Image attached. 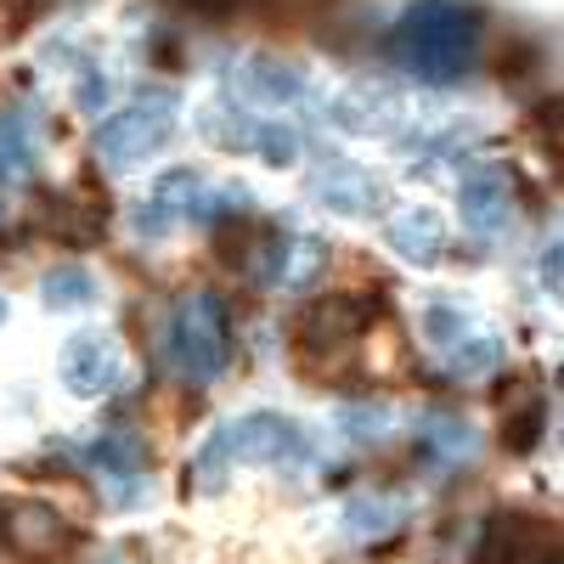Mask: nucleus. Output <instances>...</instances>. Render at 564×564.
<instances>
[{"label": "nucleus", "instance_id": "f257e3e1", "mask_svg": "<svg viewBox=\"0 0 564 564\" xmlns=\"http://www.w3.org/2000/svg\"><path fill=\"white\" fill-rule=\"evenodd\" d=\"M480 52V12L468 0H412L390 29V57L417 79H457Z\"/></svg>", "mask_w": 564, "mask_h": 564}, {"label": "nucleus", "instance_id": "f03ea898", "mask_svg": "<svg viewBox=\"0 0 564 564\" xmlns=\"http://www.w3.org/2000/svg\"><path fill=\"white\" fill-rule=\"evenodd\" d=\"M231 356V327H226V305L215 294H193L170 311L164 327V367L186 384H209L226 372Z\"/></svg>", "mask_w": 564, "mask_h": 564}, {"label": "nucleus", "instance_id": "7ed1b4c3", "mask_svg": "<svg viewBox=\"0 0 564 564\" xmlns=\"http://www.w3.org/2000/svg\"><path fill=\"white\" fill-rule=\"evenodd\" d=\"M170 130H175V97L170 90H148V97H135L130 108H119L97 124V159L124 175L135 164H148L170 141Z\"/></svg>", "mask_w": 564, "mask_h": 564}, {"label": "nucleus", "instance_id": "20e7f679", "mask_svg": "<svg viewBox=\"0 0 564 564\" xmlns=\"http://www.w3.org/2000/svg\"><path fill=\"white\" fill-rule=\"evenodd\" d=\"M220 435H226L231 463H305L311 457L305 430L282 412H249L238 423H226Z\"/></svg>", "mask_w": 564, "mask_h": 564}, {"label": "nucleus", "instance_id": "39448f33", "mask_svg": "<svg viewBox=\"0 0 564 564\" xmlns=\"http://www.w3.org/2000/svg\"><path fill=\"white\" fill-rule=\"evenodd\" d=\"M367 322H372V305L345 300V294L305 305V316H300V327H294V345H300L305 367L316 372V361H322V356H339L345 345H356V334H361Z\"/></svg>", "mask_w": 564, "mask_h": 564}, {"label": "nucleus", "instance_id": "423d86ee", "mask_svg": "<svg viewBox=\"0 0 564 564\" xmlns=\"http://www.w3.org/2000/svg\"><path fill=\"white\" fill-rule=\"evenodd\" d=\"M457 209L468 220V231L480 238H502L513 226V209H520V186H513V170L508 164H480L468 170L463 186H457Z\"/></svg>", "mask_w": 564, "mask_h": 564}, {"label": "nucleus", "instance_id": "0eeeda50", "mask_svg": "<svg viewBox=\"0 0 564 564\" xmlns=\"http://www.w3.org/2000/svg\"><path fill=\"white\" fill-rule=\"evenodd\" d=\"M57 372H63V384H68L74 395L97 401V395H108V390L119 384L124 356H119V345H113L108 334H97V327H85V334H74V339L63 345Z\"/></svg>", "mask_w": 564, "mask_h": 564}, {"label": "nucleus", "instance_id": "6e6552de", "mask_svg": "<svg viewBox=\"0 0 564 564\" xmlns=\"http://www.w3.org/2000/svg\"><path fill=\"white\" fill-rule=\"evenodd\" d=\"M475 564H558L553 531L525 520V513H497L480 536V558Z\"/></svg>", "mask_w": 564, "mask_h": 564}, {"label": "nucleus", "instance_id": "1a4fd4ad", "mask_svg": "<svg viewBox=\"0 0 564 564\" xmlns=\"http://www.w3.org/2000/svg\"><path fill=\"white\" fill-rule=\"evenodd\" d=\"M231 85H238L249 102H260V108H289V102L305 97V74H300L294 63L271 57V52L243 57V63H238V79H231Z\"/></svg>", "mask_w": 564, "mask_h": 564}, {"label": "nucleus", "instance_id": "9d476101", "mask_svg": "<svg viewBox=\"0 0 564 564\" xmlns=\"http://www.w3.org/2000/svg\"><path fill=\"white\" fill-rule=\"evenodd\" d=\"M311 193H316V204L339 209V215L379 209V186H372V175H367L361 164H322V170L311 175Z\"/></svg>", "mask_w": 564, "mask_h": 564}, {"label": "nucleus", "instance_id": "9b49d317", "mask_svg": "<svg viewBox=\"0 0 564 564\" xmlns=\"http://www.w3.org/2000/svg\"><path fill=\"white\" fill-rule=\"evenodd\" d=\"M390 249L412 265H435L446 249V220L435 209H401L390 220Z\"/></svg>", "mask_w": 564, "mask_h": 564}, {"label": "nucleus", "instance_id": "f8f14e48", "mask_svg": "<svg viewBox=\"0 0 564 564\" xmlns=\"http://www.w3.org/2000/svg\"><path fill=\"white\" fill-rule=\"evenodd\" d=\"M164 220H181V215H204V209H215V193H209V181L198 175V170H164L159 181H153V198H148Z\"/></svg>", "mask_w": 564, "mask_h": 564}, {"label": "nucleus", "instance_id": "ddd939ff", "mask_svg": "<svg viewBox=\"0 0 564 564\" xmlns=\"http://www.w3.org/2000/svg\"><path fill=\"white\" fill-rule=\"evenodd\" d=\"M12 536H18V547H29V553H57V547H68L63 513H52L45 502H23V508H12Z\"/></svg>", "mask_w": 564, "mask_h": 564}, {"label": "nucleus", "instance_id": "4468645a", "mask_svg": "<svg viewBox=\"0 0 564 564\" xmlns=\"http://www.w3.org/2000/svg\"><path fill=\"white\" fill-rule=\"evenodd\" d=\"M90 300H97V276H90V265H79V260H63L40 282V305L45 311H74V305H90Z\"/></svg>", "mask_w": 564, "mask_h": 564}, {"label": "nucleus", "instance_id": "2eb2a0df", "mask_svg": "<svg viewBox=\"0 0 564 564\" xmlns=\"http://www.w3.org/2000/svg\"><path fill=\"white\" fill-rule=\"evenodd\" d=\"M441 361H446V372H457V379H480V372H491L502 361V339L497 334H475V327H468L463 339H452L441 350Z\"/></svg>", "mask_w": 564, "mask_h": 564}, {"label": "nucleus", "instance_id": "dca6fc26", "mask_svg": "<svg viewBox=\"0 0 564 564\" xmlns=\"http://www.w3.org/2000/svg\"><path fill=\"white\" fill-rule=\"evenodd\" d=\"M502 406H508V417H502V446H508V452H531L536 435H542V412H547L542 395H531V390H508Z\"/></svg>", "mask_w": 564, "mask_h": 564}, {"label": "nucleus", "instance_id": "f3484780", "mask_svg": "<svg viewBox=\"0 0 564 564\" xmlns=\"http://www.w3.org/2000/svg\"><path fill=\"white\" fill-rule=\"evenodd\" d=\"M401 520H406V502H395V497H356V502H345V531L350 536H384Z\"/></svg>", "mask_w": 564, "mask_h": 564}, {"label": "nucleus", "instance_id": "a211bd4d", "mask_svg": "<svg viewBox=\"0 0 564 564\" xmlns=\"http://www.w3.org/2000/svg\"><path fill=\"white\" fill-rule=\"evenodd\" d=\"M322 265H327V243L322 238H289V243H282L276 282H282V289H311V282L322 276Z\"/></svg>", "mask_w": 564, "mask_h": 564}, {"label": "nucleus", "instance_id": "6ab92c4d", "mask_svg": "<svg viewBox=\"0 0 564 564\" xmlns=\"http://www.w3.org/2000/svg\"><path fill=\"white\" fill-rule=\"evenodd\" d=\"M34 175V141H29V124L18 113H0V181H29Z\"/></svg>", "mask_w": 564, "mask_h": 564}, {"label": "nucleus", "instance_id": "aec40b11", "mask_svg": "<svg viewBox=\"0 0 564 564\" xmlns=\"http://www.w3.org/2000/svg\"><path fill=\"white\" fill-rule=\"evenodd\" d=\"M141 441L135 435H102V441H90L85 446V463L90 468H108V475H119V480H130V475H141Z\"/></svg>", "mask_w": 564, "mask_h": 564}, {"label": "nucleus", "instance_id": "412c9836", "mask_svg": "<svg viewBox=\"0 0 564 564\" xmlns=\"http://www.w3.org/2000/svg\"><path fill=\"white\" fill-rule=\"evenodd\" d=\"M249 153L282 170V164H294V159H300V135H294L289 124H271V119H254V130H249Z\"/></svg>", "mask_w": 564, "mask_h": 564}, {"label": "nucleus", "instance_id": "4be33fe9", "mask_svg": "<svg viewBox=\"0 0 564 564\" xmlns=\"http://www.w3.org/2000/svg\"><path fill=\"white\" fill-rule=\"evenodd\" d=\"M249 130H254V119L238 108H204V141H215L226 153H249Z\"/></svg>", "mask_w": 564, "mask_h": 564}, {"label": "nucleus", "instance_id": "5701e85b", "mask_svg": "<svg viewBox=\"0 0 564 564\" xmlns=\"http://www.w3.org/2000/svg\"><path fill=\"white\" fill-rule=\"evenodd\" d=\"M423 334H430L435 350H446L452 339L468 334V311L457 300H430V305H423Z\"/></svg>", "mask_w": 564, "mask_h": 564}, {"label": "nucleus", "instance_id": "b1692460", "mask_svg": "<svg viewBox=\"0 0 564 564\" xmlns=\"http://www.w3.org/2000/svg\"><path fill=\"white\" fill-rule=\"evenodd\" d=\"M423 441L435 446V457H468L475 452V430H468L463 417H446V412H435L423 423Z\"/></svg>", "mask_w": 564, "mask_h": 564}, {"label": "nucleus", "instance_id": "393cba45", "mask_svg": "<svg viewBox=\"0 0 564 564\" xmlns=\"http://www.w3.org/2000/svg\"><path fill=\"white\" fill-rule=\"evenodd\" d=\"M334 113H339V124H350V130H379V124L390 119L384 97H361V90H345V97L334 102Z\"/></svg>", "mask_w": 564, "mask_h": 564}, {"label": "nucleus", "instance_id": "a878e982", "mask_svg": "<svg viewBox=\"0 0 564 564\" xmlns=\"http://www.w3.org/2000/svg\"><path fill=\"white\" fill-rule=\"evenodd\" d=\"M226 468H231V452H226V435L215 430V435L204 441V452H198V486H204V491H220V486H226Z\"/></svg>", "mask_w": 564, "mask_h": 564}, {"label": "nucleus", "instance_id": "bb28decb", "mask_svg": "<svg viewBox=\"0 0 564 564\" xmlns=\"http://www.w3.org/2000/svg\"><path fill=\"white\" fill-rule=\"evenodd\" d=\"M108 97H113V79H108L102 68H85L79 85H74V108H79V113H102Z\"/></svg>", "mask_w": 564, "mask_h": 564}, {"label": "nucleus", "instance_id": "cd10ccee", "mask_svg": "<svg viewBox=\"0 0 564 564\" xmlns=\"http://www.w3.org/2000/svg\"><path fill=\"white\" fill-rule=\"evenodd\" d=\"M339 423H345L350 435H361V441H367V435H384V430H390V406H345Z\"/></svg>", "mask_w": 564, "mask_h": 564}, {"label": "nucleus", "instance_id": "c85d7f7f", "mask_svg": "<svg viewBox=\"0 0 564 564\" xmlns=\"http://www.w3.org/2000/svg\"><path fill=\"white\" fill-rule=\"evenodd\" d=\"M181 7H193V12H204V18H226L231 7H243V0H181Z\"/></svg>", "mask_w": 564, "mask_h": 564}, {"label": "nucleus", "instance_id": "c756f323", "mask_svg": "<svg viewBox=\"0 0 564 564\" xmlns=\"http://www.w3.org/2000/svg\"><path fill=\"white\" fill-rule=\"evenodd\" d=\"M542 282H547V289H558V243L542 249Z\"/></svg>", "mask_w": 564, "mask_h": 564}, {"label": "nucleus", "instance_id": "7c9ffc66", "mask_svg": "<svg viewBox=\"0 0 564 564\" xmlns=\"http://www.w3.org/2000/svg\"><path fill=\"white\" fill-rule=\"evenodd\" d=\"M0 322H7V300H0Z\"/></svg>", "mask_w": 564, "mask_h": 564}]
</instances>
